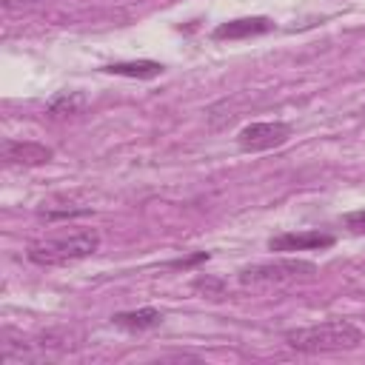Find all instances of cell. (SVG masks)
<instances>
[{
	"label": "cell",
	"mask_w": 365,
	"mask_h": 365,
	"mask_svg": "<svg viewBox=\"0 0 365 365\" xmlns=\"http://www.w3.org/2000/svg\"><path fill=\"white\" fill-rule=\"evenodd\" d=\"M86 103H88V97H86L83 91H60V94H54V97L48 100L46 111H48L51 117H68V114L83 111Z\"/></svg>",
	"instance_id": "30bf717a"
},
{
	"label": "cell",
	"mask_w": 365,
	"mask_h": 365,
	"mask_svg": "<svg viewBox=\"0 0 365 365\" xmlns=\"http://www.w3.org/2000/svg\"><path fill=\"white\" fill-rule=\"evenodd\" d=\"M100 248V234L97 231H68V234H54L34 240L26 251V257L34 265H66L91 257Z\"/></svg>",
	"instance_id": "7a4b0ae2"
},
{
	"label": "cell",
	"mask_w": 365,
	"mask_h": 365,
	"mask_svg": "<svg viewBox=\"0 0 365 365\" xmlns=\"http://www.w3.org/2000/svg\"><path fill=\"white\" fill-rule=\"evenodd\" d=\"M106 74H117V77H137V80H151L163 74V63L154 60H134V63H111L103 66Z\"/></svg>",
	"instance_id": "9c48e42d"
},
{
	"label": "cell",
	"mask_w": 365,
	"mask_h": 365,
	"mask_svg": "<svg viewBox=\"0 0 365 365\" xmlns=\"http://www.w3.org/2000/svg\"><path fill=\"white\" fill-rule=\"evenodd\" d=\"M291 137V125L279 123V120H268V123H251L237 134V145L242 151H268L282 145Z\"/></svg>",
	"instance_id": "277c9868"
},
{
	"label": "cell",
	"mask_w": 365,
	"mask_h": 365,
	"mask_svg": "<svg viewBox=\"0 0 365 365\" xmlns=\"http://www.w3.org/2000/svg\"><path fill=\"white\" fill-rule=\"evenodd\" d=\"M17 3H37V0H3V6H9V9L17 6Z\"/></svg>",
	"instance_id": "7c38bea8"
},
{
	"label": "cell",
	"mask_w": 365,
	"mask_h": 365,
	"mask_svg": "<svg viewBox=\"0 0 365 365\" xmlns=\"http://www.w3.org/2000/svg\"><path fill=\"white\" fill-rule=\"evenodd\" d=\"M317 274V265L308 259H274V262H259L248 265L240 271L242 285H279V282H297V279H311Z\"/></svg>",
	"instance_id": "3957f363"
},
{
	"label": "cell",
	"mask_w": 365,
	"mask_h": 365,
	"mask_svg": "<svg viewBox=\"0 0 365 365\" xmlns=\"http://www.w3.org/2000/svg\"><path fill=\"white\" fill-rule=\"evenodd\" d=\"M111 322L117 328H125V331H145V328H154L163 322V314L157 308H140V311H120L111 317Z\"/></svg>",
	"instance_id": "ba28073f"
},
{
	"label": "cell",
	"mask_w": 365,
	"mask_h": 365,
	"mask_svg": "<svg viewBox=\"0 0 365 365\" xmlns=\"http://www.w3.org/2000/svg\"><path fill=\"white\" fill-rule=\"evenodd\" d=\"M3 163L9 165H43L51 160V148L40 143H23V140H3Z\"/></svg>",
	"instance_id": "8992f818"
},
{
	"label": "cell",
	"mask_w": 365,
	"mask_h": 365,
	"mask_svg": "<svg viewBox=\"0 0 365 365\" xmlns=\"http://www.w3.org/2000/svg\"><path fill=\"white\" fill-rule=\"evenodd\" d=\"M274 23L268 17H240V20H228L220 23L214 29V40H242V37H254V34H265L271 31Z\"/></svg>",
	"instance_id": "52a82bcc"
},
{
	"label": "cell",
	"mask_w": 365,
	"mask_h": 365,
	"mask_svg": "<svg viewBox=\"0 0 365 365\" xmlns=\"http://www.w3.org/2000/svg\"><path fill=\"white\" fill-rule=\"evenodd\" d=\"M334 237L319 231H288L268 240L271 251H314V248H331Z\"/></svg>",
	"instance_id": "5b68a950"
},
{
	"label": "cell",
	"mask_w": 365,
	"mask_h": 365,
	"mask_svg": "<svg viewBox=\"0 0 365 365\" xmlns=\"http://www.w3.org/2000/svg\"><path fill=\"white\" fill-rule=\"evenodd\" d=\"M294 351L302 354H331V351H351L362 342V331L348 319H328L308 328L285 331L282 336Z\"/></svg>",
	"instance_id": "6da1fadb"
},
{
	"label": "cell",
	"mask_w": 365,
	"mask_h": 365,
	"mask_svg": "<svg viewBox=\"0 0 365 365\" xmlns=\"http://www.w3.org/2000/svg\"><path fill=\"white\" fill-rule=\"evenodd\" d=\"M342 222H345L348 231H354V234H365V208H362V211H348V214L342 217Z\"/></svg>",
	"instance_id": "8fae6325"
}]
</instances>
